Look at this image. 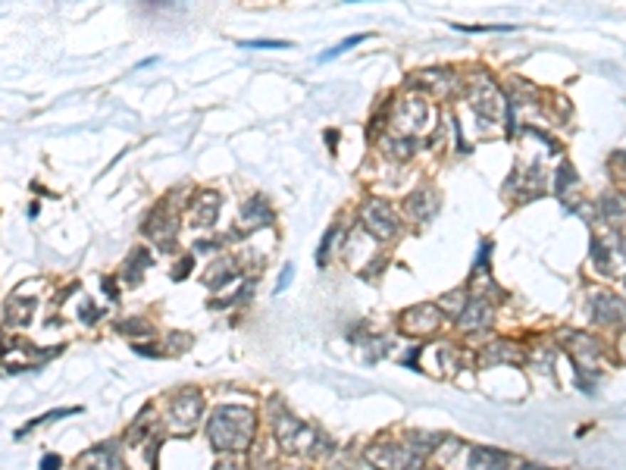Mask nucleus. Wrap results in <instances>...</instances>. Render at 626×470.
<instances>
[{
  "mask_svg": "<svg viewBox=\"0 0 626 470\" xmlns=\"http://www.w3.org/2000/svg\"><path fill=\"white\" fill-rule=\"evenodd\" d=\"M57 467H60V458H53V454H51V458H44V467H41V470H57Z\"/></svg>",
  "mask_w": 626,
  "mask_h": 470,
  "instance_id": "f257e3e1",
  "label": "nucleus"
}]
</instances>
